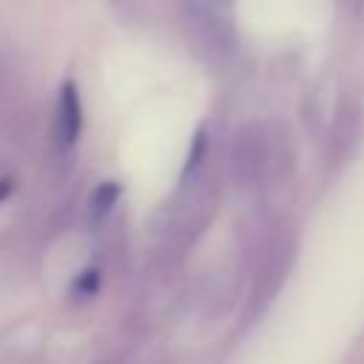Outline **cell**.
Here are the masks:
<instances>
[{
  "label": "cell",
  "instance_id": "obj_1",
  "mask_svg": "<svg viewBox=\"0 0 364 364\" xmlns=\"http://www.w3.org/2000/svg\"><path fill=\"white\" fill-rule=\"evenodd\" d=\"M82 134V100L71 80L60 85L57 108H54V139L63 151H71Z\"/></svg>",
  "mask_w": 364,
  "mask_h": 364
},
{
  "label": "cell",
  "instance_id": "obj_2",
  "mask_svg": "<svg viewBox=\"0 0 364 364\" xmlns=\"http://www.w3.org/2000/svg\"><path fill=\"white\" fill-rule=\"evenodd\" d=\"M119 193H122V188L117 182H102L91 196V216L94 219H105L114 210V205L119 202Z\"/></svg>",
  "mask_w": 364,
  "mask_h": 364
},
{
  "label": "cell",
  "instance_id": "obj_3",
  "mask_svg": "<svg viewBox=\"0 0 364 364\" xmlns=\"http://www.w3.org/2000/svg\"><path fill=\"white\" fill-rule=\"evenodd\" d=\"M100 284H102V273H100L97 267H88V270H82V273L71 282V296H77V299H91V296H97Z\"/></svg>",
  "mask_w": 364,
  "mask_h": 364
},
{
  "label": "cell",
  "instance_id": "obj_4",
  "mask_svg": "<svg viewBox=\"0 0 364 364\" xmlns=\"http://www.w3.org/2000/svg\"><path fill=\"white\" fill-rule=\"evenodd\" d=\"M14 191V179L11 176H0V202H6Z\"/></svg>",
  "mask_w": 364,
  "mask_h": 364
}]
</instances>
